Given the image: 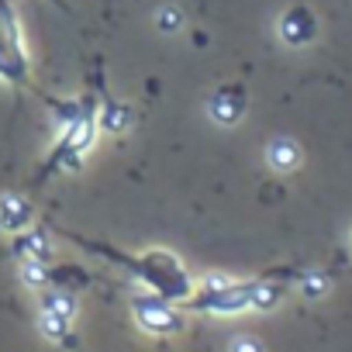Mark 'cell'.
I'll return each instance as SVG.
<instances>
[{
  "mask_svg": "<svg viewBox=\"0 0 352 352\" xmlns=\"http://www.w3.org/2000/svg\"><path fill=\"white\" fill-rule=\"evenodd\" d=\"M100 252L118 256V263H124L138 280H145L148 287H155V294L166 297V300H190V294H194L190 273L184 270L180 259H176L173 252H166V249H145L138 256H121V252L100 245Z\"/></svg>",
  "mask_w": 352,
  "mask_h": 352,
  "instance_id": "1",
  "label": "cell"
},
{
  "mask_svg": "<svg viewBox=\"0 0 352 352\" xmlns=\"http://www.w3.org/2000/svg\"><path fill=\"white\" fill-rule=\"evenodd\" d=\"M97 128H100V124H97V107H94V100L76 104L73 114L66 118V131L59 135V142H56V148H52V155H49V162H45V173L76 169V166L87 159V152L94 148Z\"/></svg>",
  "mask_w": 352,
  "mask_h": 352,
  "instance_id": "2",
  "label": "cell"
},
{
  "mask_svg": "<svg viewBox=\"0 0 352 352\" xmlns=\"http://www.w3.org/2000/svg\"><path fill=\"white\" fill-rule=\"evenodd\" d=\"M0 80L28 83V52L21 42V25L8 0H0Z\"/></svg>",
  "mask_w": 352,
  "mask_h": 352,
  "instance_id": "3",
  "label": "cell"
},
{
  "mask_svg": "<svg viewBox=\"0 0 352 352\" xmlns=\"http://www.w3.org/2000/svg\"><path fill=\"white\" fill-rule=\"evenodd\" d=\"M135 321L148 335H180L184 331V314L176 311L166 297H135Z\"/></svg>",
  "mask_w": 352,
  "mask_h": 352,
  "instance_id": "4",
  "label": "cell"
},
{
  "mask_svg": "<svg viewBox=\"0 0 352 352\" xmlns=\"http://www.w3.org/2000/svg\"><path fill=\"white\" fill-rule=\"evenodd\" d=\"M280 38L290 45V49H304L318 38V18L311 8H290L283 11L280 18Z\"/></svg>",
  "mask_w": 352,
  "mask_h": 352,
  "instance_id": "5",
  "label": "cell"
},
{
  "mask_svg": "<svg viewBox=\"0 0 352 352\" xmlns=\"http://www.w3.org/2000/svg\"><path fill=\"white\" fill-rule=\"evenodd\" d=\"M211 114H214L221 124H235V121L245 114V90H221V94H214Z\"/></svg>",
  "mask_w": 352,
  "mask_h": 352,
  "instance_id": "6",
  "label": "cell"
},
{
  "mask_svg": "<svg viewBox=\"0 0 352 352\" xmlns=\"http://www.w3.org/2000/svg\"><path fill=\"white\" fill-rule=\"evenodd\" d=\"M32 221V208L21 201V197H0V225H4L8 232H25Z\"/></svg>",
  "mask_w": 352,
  "mask_h": 352,
  "instance_id": "7",
  "label": "cell"
},
{
  "mask_svg": "<svg viewBox=\"0 0 352 352\" xmlns=\"http://www.w3.org/2000/svg\"><path fill=\"white\" fill-rule=\"evenodd\" d=\"M266 159H270V166H273L276 173H290V169L300 166V148H297L290 138H276V142H270Z\"/></svg>",
  "mask_w": 352,
  "mask_h": 352,
  "instance_id": "8",
  "label": "cell"
},
{
  "mask_svg": "<svg viewBox=\"0 0 352 352\" xmlns=\"http://www.w3.org/2000/svg\"><path fill=\"white\" fill-rule=\"evenodd\" d=\"M42 307H45L49 314L66 318V321L76 318V300H73V294H66V290H49V294L42 297Z\"/></svg>",
  "mask_w": 352,
  "mask_h": 352,
  "instance_id": "9",
  "label": "cell"
},
{
  "mask_svg": "<svg viewBox=\"0 0 352 352\" xmlns=\"http://www.w3.org/2000/svg\"><path fill=\"white\" fill-rule=\"evenodd\" d=\"M38 331L49 338V342H66V345H73V335H69V321L66 318H59V314H42L38 318Z\"/></svg>",
  "mask_w": 352,
  "mask_h": 352,
  "instance_id": "10",
  "label": "cell"
},
{
  "mask_svg": "<svg viewBox=\"0 0 352 352\" xmlns=\"http://www.w3.org/2000/svg\"><path fill=\"white\" fill-rule=\"evenodd\" d=\"M128 121H131V111L124 104H107L97 111V124L104 131H121V128H128Z\"/></svg>",
  "mask_w": 352,
  "mask_h": 352,
  "instance_id": "11",
  "label": "cell"
},
{
  "mask_svg": "<svg viewBox=\"0 0 352 352\" xmlns=\"http://www.w3.org/2000/svg\"><path fill=\"white\" fill-rule=\"evenodd\" d=\"M283 283L280 280H256L252 283V307H273L283 297Z\"/></svg>",
  "mask_w": 352,
  "mask_h": 352,
  "instance_id": "12",
  "label": "cell"
},
{
  "mask_svg": "<svg viewBox=\"0 0 352 352\" xmlns=\"http://www.w3.org/2000/svg\"><path fill=\"white\" fill-rule=\"evenodd\" d=\"M228 352H263V342L256 335H235L232 345H228Z\"/></svg>",
  "mask_w": 352,
  "mask_h": 352,
  "instance_id": "13",
  "label": "cell"
},
{
  "mask_svg": "<svg viewBox=\"0 0 352 352\" xmlns=\"http://www.w3.org/2000/svg\"><path fill=\"white\" fill-rule=\"evenodd\" d=\"M328 290V280H321V276H307L304 280V294L307 297H318V294H324Z\"/></svg>",
  "mask_w": 352,
  "mask_h": 352,
  "instance_id": "14",
  "label": "cell"
}]
</instances>
